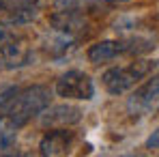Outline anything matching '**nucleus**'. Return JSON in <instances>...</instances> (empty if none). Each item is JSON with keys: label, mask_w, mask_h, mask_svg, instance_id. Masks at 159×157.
<instances>
[{"label": "nucleus", "mask_w": 159, "mask_h": 157, "mask_svg": "<svg viewBox=\"0 0 159 157\" xmlns=\"http://www.w3.org/2000/svg\"><path fill=\"white\" fill-rule=\"evenodd\" d=\"M54 90L58 97L75 99V101H88L95 97V84H93L90 76L80 71V69H71V71L62 73L56 80Z\"/></svg>", "instance_id": "nucleus-4"}, {"label": "nucleus", "mask_w": 159, "mask_h": 157, "mask_svg": "<svg viewBox=\"0 0 159 157\" xmlns=\"http://www.w3.org/2000/svg\"><path fill=\"white\" fill-rule=\"evenodd\" d=\"M101 2H107V4H120V2H127V0H101Z\"/></svg>", "instance_id": "nucleus-13"}, {"label": "nucleus", "mask_w": 159, "mask_h": 157, "mask_svg": "<svg viewBox=\"0 0 159 157\" xmlns=\"http://www.w3.org/2000/svg\"><path fill=\"white\" fill-rule=\"evenodd\" d=\"M41 0H0V15H7V24H28L37 17Z\"/></svg>", "instance_id": "nucleus-7"}, {"label": "nucleus", "mask_w": 159, "mask_h": 157, "mask_svg": "<svg viewBox=\"0 0 159 157\" xmlns=\"http://www.w3.org/2000/svg\"><path fill=\"white\" fill-rule=\"evenodd\" d=\"M30 62V50L22 41L9 39L0 45V69H17Z\"/></svg>", "instance_id": "nucleus-9"}, {"label": "nucleus", "mask_w": 159, "mask_h": 157, "mask_svg": "<svg viewBox=\"0 0 159 157\" xmlns=\"http://www.w3.org/2000/svg\"><path fill=\"white\" fill-rule=\"evenodd\" d=\"M9 39H13L11 30L7 28V24H2V22H0V45H2L4 41H9Z\"/></svg>", "instance_id": "nucleus-12"}, {"label": "nucleus", "mask_w": 159, "mask_h": 157, "mask_svg": "<svg viewBox=\"0 0 159 157\" xmlns=\"http://www.w3.org/2000/svg\"><path fill=\"white\" fill-rule=\"evenodd\" d=\"M146 149H159V127L148 136V140H146Z\"/></svg>", "instance_id": "nucleus-11"}, {"label": "nucleus", "mask_w": 159, "mask_h": 157, "mask_svg": "<svg viewBox=\"0 0 159 157\" xmlns=\"http://www.w3.org/2000/svg\"><path fill=\"white\" fill-rule=\"evenodd\" d=\"M52 99V93L50 88L45 86H28L24 90H20L13 99V104L9 108L7 116L0 121V131H17L20 127H24L28 121H32L34 116H39Z\"/></svg>", "instance_id": "nucleus-1"}, {"label": "nucleus", "mask_w": 159, "mask_h": 157, "mask_svg": "<svg viewBox=\"0 0 159 157\" xmlns=\"http://www.w3.org/2000/svg\"><path fill=\"white\" fill-rule=\"evenodd\" d=\"M82 110L78 105L71 104H58V105H48L39 114V123L45 129H60V127H71L82 121Z\"/></svg>", "instance_id": "nucleus-6"}, {"label": "nucleus", "mask_w": 159, "mask_h": 157, "mask_svg": "<svg viewBox=\"0 0 159 157\" xmlns=\"http://www.w3.org/2000/svg\"><path fill=\"white\" fill-rule=\"evenodd\" d=\"M157 104H159V73H155L131 93V97L127 99V110L131 116H144Z\"/></svg>", "instance_id": "nucleus-5"}, {"label": "nucleus", "mask_w": 159, "mask_h": 157, "mask_svg": "<svg viewBox=\"0 0 159 157\" xmlns=\"http://www.w3.org/2000/svg\"><path fill=\"white\" fill-rule=\"evenodd\" d=\"M17 93H20L17 86H9V88L0 90V121L7 116V112H9V108H11V104H13V99H15Z\"/></svg>", "instance_id": "nucleus-10"}, {"label": "nucleus", "mask_w": 159, "mask_h": 157, "mask_svg": "<svg viewBox=\"0 0 159 157\" xmlns=\"http://www.w3.org/2000/svg\"><path fill=\"white\" fill-rule=\"evenodd\" d=\"M153 71V62L146 58H135L129 65H120V67H110L103 71L101 82L106 86L110 95H123L129 88H133L142 78H146Z\"/></svg>", "instance_id": "nucleus-2"}, {"label": "nucleus", "mask_w": 159, "mask_h": 157, "mask_svg": "<svg viewBox=\"0 0 159 157\" xmlns=\"http://www.w3.org/2000/svg\"><path fill=\"white\" fill-rule=\"evenodd\" d=\"M71 142H73V131H67V127L50 129L41 138V142H39V153L45 157L67 155Z\"/></svg>", "instance_id": "nucleus-8"}, {"label": "nucleus", "mask_w": 159, "mask_h": 157, "mask_svg": "<svg viewBox=\"0 0 159 157\" xmlns=\"http://www.w3.org/2000/svg\"><path fill=\"white\" fill-rule=\"evenodd\" d=\"M140 41L138 39H129V41H114V39H107V41H99L95 45L88 48V60L93 65H103L110 60H116L118 56H125V54H142L146 50H151L153 45L144 43V45H138Z\"/></svg>", "instance_id": "nucleus-3"}]
</instances>
